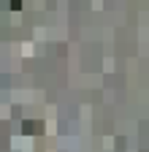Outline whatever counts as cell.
Wrapping results in <instances>:
<instances>
[{
	"label": "cell",
	"instance_id": "obj_1",
	"mask_svg": "<svg viewBox=\"0 0 149 152\" xmlns=\"http://www.w3.org/2000/svg\"><path fill=\"white\" fill-rule=\"evenodd\" d=\"M22 128H25V133H41L44 125H41V122H25Z\"/></svg>",
	"mask_w": 149,
	"mask_h": 152
},
{
	"label": "cell",
	"instance_id": "obj_2",
	"mask_svg": "<svg viewBox=\"0 0 149 152\" xmlns=\"http://www.w3.org/2000/svg\"><path fill=\"white\" fill-rule=\"evenodd\" d=\"M11 8H22V0H11Z\"/></svg>",
	"mask_w": 149,
	"mask_h": 152
}]
</instances>
